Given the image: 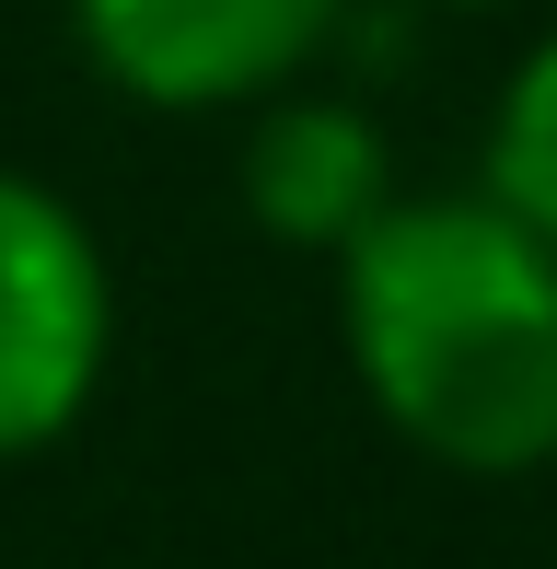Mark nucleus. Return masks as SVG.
Returning a JSON list of instances; mask_svg holds the SVG:
<instances>
[{
  "label": "nucleus",
  "mask_w": 557,
  "mask_h": 569,
  "mask_svg": "<svg viewBox=\"0 0 557 569\" xmlns=\"http://www.w3.org/2000/svg\"><path fill=\"white\" fill-rule=\"evenodd\" d=\"M395 198V151L348 93H267L256 128H244V221L267 244H314L337 256L348 232Z\"/></svg>",
  "instance_id": "20e7f679"
},
{
  "label": "nucleus",
  "mask_w": 557,
  "mask_h": 569,
  "mask_svg": "<svg viewBox=\"0 0 557 569\" xmlns=\"http://www.w3.org/2000/svg\"><path fill=\"white\" fill-rule=\"evenodd\" d=\"M337 338L372 419L453 477L557 465V244L488 187L384 198L337 244Z\"/></svg>",
  "instance_id": "f257e3e1"
},
{
  "label": "nucleus",
  "mask_w": 557,
  "mask_h": 569,
  "mask_svg": "<svg viewBox=\"0 0 557 569\" xmlns=\"http://www.w3.org/2000/svg\"><path fill=\"white\" fill-rule=\"evenodd\" d=\"M488 198L523 210L557 244V36L523 47V70L499 82V117H488Z\"/></svg>",
  "instance_id": "39448f33"
},
{
  "label": "nucleus",
  "mask_w": 557,
  "mask_h": 569,
  "mask_svg": "<svg viewBox=\"0 0 557 569\" xmlns=\"http://www.w3.org/2000/svg\"><path fill=\"white\" fill-rule=\"evenodd\" d=\"M117 349V279L59 187L0 163V465L47 453L93 407Z\"/></svg>",
  "instance_id": "f03ea898"
},
{
  "label": "nucleus",
  "mask_w": 557,
  "mask_h": 569,
  "mask_svg": "<svg viewBox=\"0 0 557 569\" xmlns=\"http://www.w3.org/2000/svg\"><path fill=\"white\" fill-rule=\"evenodd\" d=\"M348 12L361 0H70V36L129 106L210 117L291 93L348 36Z\"/></svg>",
  "instance_id": "7ed1b4c3"
},
{
  "label": "nucleus",
  "mask_w": 557,
  "mask_h": 569,
  "mask_svg": "<svg viewBox=\"0 0 557 569\" xmlns=\"http://www.w3.org/2000/svg\"><path fill=\"white\" fill-rule=\"evenodd\" d=\"M429 12H499V0H429Z\"/></svg>",
  "instance_id": "423d86ee"
}]
</instances>
